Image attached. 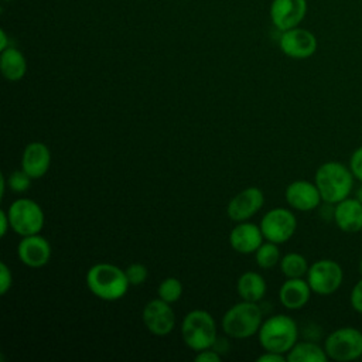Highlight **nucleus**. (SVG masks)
Returning <instances> with one entry per match:
<instances>
[{"mask_svg":"<svg viewBox=\"0 0 362 362\" xmlns=\"http://www.w3.org/2000/svg\"><path fill=\"white\" fill-rule=\"evenodd\" d=\"M354 174L349 167L339 161L322 163L314 175V182L322 202L335 205L348 198L354 189Z\"/></svg>","mask_w":362,"mask_h":362,"instance_id":"1","label":"nucleus"},{"mask_svg":"<svg viewBox=\"0 0 362 362\" xmlns=\"http://www.w3.org/2000/svg\"><path fill=\"white\" fill-rule=\"evenodd\" d=\"M89 291L105 301H116L124 297L130 284L123 269L112 263H96L85 276Z\"/></svg>","mask_w":362,"mask_h":362,"instance_id":"2","label":"nucleus"},{"mask_svg":"<svg viewBox=\"0 0 362 362\" xmlns=\"http://www.w3.org/2000/svg\"><path fill=\"white\" fill-rule=\"evenodd\" d=\"M257 338L264 351L286 355L298 339V327L291 317L276 314L262 322Z\"/></svg>","mask_w":362,"mask_h":362,"instance_id":"3","label":"nucleus"},{"mask_svg":"<svg viewBox=\"0 0 362 362\" xmlns=\"http://www.w3.org/2000/svg\"><path fill=\"white\" fill-rule=\"evenodd\" d=\"M262 322L260 307L256 303L242 300L226 310L221 320V328L230 338L245 339L257 334Z\"/></svg>","mask_w":362,"mask_h":362,"instance_id":"4","label":"nucleus"},{"mask_svg":"<svg viewBox=\"0 0 362 362\" xmlns=\"http://www.w3.org/2000/svg\"><path fill=\"white\" fill-rule=\"evenodd\" d=\"M216 322L205 310H192L185 314L181 324V337L184 344L198 352L212 348L216 342Z\"/></svg>","mask_w":362,"mask_h":362,"instance_id":"5","label":"nucleus"},{"mask_svg":"<svg viewBox=\"0 0 362 362\" xmlns=\"http://www.w3.org/2000/svg\"><path fill=\"white\" fill-rule=\"evenodd\" d=\"M328 359L349 362L362 356V331L355 327H339L324 341Z\"/></svg>","mask_w":362,"mask_h":362,"instance_id":"6","label":"nucleus"},{"mask_svg":"<svg viewBox=\"0 0 362 362\" xmlns=\"http://www.w3.org/2000/svg\"><path fill=\"white\" fill-rule=\"evenodd\" d=\"M11 229L20 236L40 233L45 223L42 208L31 198H18L7 209Z\"/></svg>","mask_w":362,"mask_h":362,"instance_id":"7","label":"nucleus"},{"mask_svg":"<svg viewBox=\"0 0 362 362\" xmlns=\"http://www.w3.org/2000/svg\"><path fill=\"white\" fill-rule=\"evenodd\" d=\"M305 277L313 293L318 296H329L341 287L344 281V270L341 264L332 259H320L308 267Z\"/></svg>","mask_w":362,"mask_h":362,"instance_id":"8","label":"nucleus"},{"mask_svg":"<svg viewBox=\"0 0 362 362\" xmlns=\"http://www.w3.org/2000/svg\"><path fill=\"white\" fill-rule=\"evenodd\" d=\"M297 229V218L287 208H273L267 211L260 221L263 238L273 243H286L293 238Z\"/></svg>","mask_w":362,"mask_h":362,"instance_id":"9","label":"nucleus"},{"mask_svg":"<svg viewBox=\"0 0 362 362\" xmlns=\"http://www.w3.org/2000/svg\"><path fill=\"white\" fill-rule=\"evenodd\" d=\"M141 320L147 331L157 337L170 334L175 327V313L171 304L158 297L144 305L141 311Z\"/></svg>","mask_w":362,"mask_h":362,"instance_id":"10","label":"nucleus"},{"mask_svg":"<svg viewBox=\"0 0 362 362\" xmlns=\"http://www.w3.org/2000/svg\"><path fill=\"white\" fill-rule=\"evenodd\" d=\"M280 49L290 58L294 59H305L314 55L317 51V38L315 35L305 28H290L281 31L279 40Z\"/></svg>","mask_w":362,"mask_h":362,"instance_id":"11","label":"nucleus"},{"mask_svg":"<svg viewBox=\"0 0 362 362\" xmlns=\"http://www.w3.org/2000/svg\"><path fill=\"white\" fill-rule=\"evenodd\" d=\"M264 195L257 187H247L238 192L228 204L226 214L233 222H245L253 218L263 206Z\"/></svg>","mask_w":362,"mask_h":362,"instance_id":"12","label":"nucleus"},{"mask_svg":"<svg viewBox=\"0 0 362 362\" xmlns=\"http://www.w3.org/2000/svg\"><path fill=\"white\" fill-rule=\"evenodd\" d=\"M51 245L40 233L21 236L17 245L18 260L31 269H40L45 266L51 259Z\"/></svg>","mask_w":362,"mask_h":362,"instance_id":"13","label":"nucleus"},{"mask_svg":"<svg viewBox=\"0 0 362 362\" xmlns=\"http://www.w3.org/2000/svg\"><path fill=\"white\" fill-rule=\"evenodd\" d=\"M284 198L290 208L300 212L313 211L322 202L315 182L307 180H296L290 182L284 191Z\"/></svg>","mask_w":362,"mask_h":362,"instance_id":"14","label":"nucleus"},{"mask_svg":"<svg viewBox=\"0 0 362 362\" xmlns=\"http://www.w3.org/2000/svg\"><path fill=\"white\" fill-rule=\"evenodd\" d=\"M305 13L307 0H273L270 7V18L280 31L298 27Z\"/></svg>","mask_w":362,"mask_h":362,"instance_id":"15","label":"nucleus"},{"mask_svg":"<svg viewBox=\"0 0 362 362\" xmlns=\"http://www.w3.org/2000/svg\"><path fill=\"white\" fill-rule=\"evenodd\" d=\"M51 165V151L41 141H31L24 147L21 156V168L33 178H41Z\"/></svg>","mask_w":362,"mask_h":362,"instance_id":"16","label":"nucleus"},{"mask_svg":"<svg viewBox=\"0 0 362 362\" xmlns=\"http://www.w3.org/2000/svg\"><path fill=\"white\" fill-rule=\"evenodd\" d=\"M332 219L335 225L345 233H356L362 230V202L358 198H345L335 204Z\"/></svg>","mask_w":362,"mask_h":362,"instance_id":"17","label":"nucleus"},{"mask_svg":"<svg viewBox=\"0 0 362 362\" xmlns=\"http://www.w3.org/2000/svg\"><path fill=\"white\" fill-rule=\"evenodd\" d=\"M263 239L260 226L249 221L236 222V226L229 233V243L232 249L242 255L255 253L263 243Z\"/></svg>","mask_w":362,"mask_h":362,"instance_id":"18","label":"nucleus"},{"mask_svg":"<svg viewBox=\"0 0 362 362\" xmlns=\"http://www.w3.org/2000/svg\"><path fill=\"white\" fill-rule=\"evenodd\" d=\"M311 293L313 290L307 279H286V281L280 286L279 300L287 310H300L307 305L311 298Z\"/></svg>","mask_w":362,"mask_h":362,"instance_id":"19","label":"nucleus"},{"mask_svg":"<svg viewBox=\"0 0 362 362\" xmlns=\"http://www.w3.org/2000/svg\"><path fill=\"white\" fill-rule=\"evenodd\" d=\"M238 294L245 301H260L267 290L264 277L257 272H245L239 276L236 283Z\"/></svg>","mask_w":362,"mask_h":362,"instance_id":"20","label":"nucleus"},{"mask_svg":"<svg viewBox=\"0 0 362 362\" xmlns=\"http://www.w3.org/2000/svg\"><path fill=\"white\" fill-rule=\"evenodd\" d=\"M0 71L1 75L10 82H17L23 79L27 72V61L23 52L13 47H8L4 51H1Z\"/></svg>","mask_w":362,"mask_h":362,"instance_id":"21","label":"nucleus"},{"mask_svg":"<svg viewBox=\"0 0 362 362\" xmlns=\"http://www.w3.org/2000/svg\"><path fill=\"white\" fill-rule=\"evenodd\" d=\"M288 362H327L328 355L324 346L315 342L301 341L296 342L294 346L286 354Z\"/></svg>","mask_w":362,"mask_h":362,"instance_id":"22","label":"nucleus"},{"mask_svg":"<svg viewBox=\"0 0 362 362\" xmlns=\"http://www.w3.org/2000/svg\"><path fill=\"white\" fill-rule=\"evenodd\" d=\"M280 270L286 279H297L307 276L308 262L307 259L296 252H290L280 259Z\"/></svg>","mask_w":362,"mask_h":362,"instance_id":"23","label":"nucleus"},{"mask_svg":"<svg viewBox=\"0 0 362 362\" xmlns=\"http://www.w3.org/2000/svg\"><path fill=\"white\" fill-rule=\"evenodd\" d=\"M280 250H279V246L277 243H273V242H263L257 250L255 252V260H256V264L262 269H272L274 267L277 263H280Z\"/></svg>","mask_w":362,"mask_h":362,"instance_id":"24","label":"nucleus"},{"mask_svg":"<svg viewBox=\"0 0 362 362\" xmlns=\"http://www.w3.org/2000/svg\"><path fill=\"white\" fill-rule=\"evenodd\" d=\"M158 298L164 300L165 303H175L182 296V283L177 277H165L157 287Z\"/></svg>","mask_w":362,"mask_h":362,"instance_id":"25","label":"nucleus"},{"mask_svg":"<svg viewBox=\"0 0 362 362\" xmlns=\"http://www.w3.org/2000/svg\"><path fill=\"white\" fill-rule=\"evenodd\" d=\"M31 177L23 170H16L13 171L8 177H7V187L16 192V194H21L25 192L30 187H31Z\"/></svg>","mask_w":362,"mask_h":362,"instance_id":"26","label":"nucleus"},{"mask_svg":"<svg viewBox=\"0 0 362 362\" xmlns=\"http://www.w3.org/2000/svg\"><path fill=\"white\" fill-rule=\"evenodd\" d=\"M130 286H140L148 277V270L143 263H132L124 270Z\"/></svg>","mask_w":362,"mask_h":362,"instance_id":"27","label":"nucleus"},{"mask_svg":"<svg viewBox=\"0 0 362 362\" xmlns=\"http://www.w3.org/2000/svg\"><path fill=\"white\" fill-rule=\"evenodd\" d=\"M349 168H351L354 177L362 182V146H359L356 150H354V153L349 158Z\"/></svg>","mask_w":362,"mask_h":362,"instance_id":"28","label":"nucleus"},{"mask_svg":"<svg viewBox=\"0 0 362 362\" xmlns=\"http://www.w3.org/2000/svg\"><path fill=\"white\" fill-rule=\"evenodd\" d=\"M13 286V274L8 266L1 262L0 263V294L4 296Z\"/></svg>","mask_w":362,"mask_h":362,"instance_id":"29","label":"nucleus"},{"mask_svg":"<svg viewBox=\"0 0 362 362\" xmlns=\"http://www.w3.org/2000/svg\"><path fill=\"white\" fill-rule=\"evenodd\" d=\"M349 301H351V307H352L356 313L362 314V277H361V280H358V281L355 283V286L352 287L351 296H349Z\"/></svg>","mask_w":362,"mask_h":362,"instance_id":"30","label":"nucleus"},{"mask_svg":"<svg viewBox=\"0 0 362 362\" xmlns=\"http://www.w3.org/2000/svg\"><path fill=\"white\" fill-rule=\"evenodd\" d=\"M195 361L197 362H221L222 356L219 355L218 351H214L212 348L204 349V351H198L195 355Z\"/></svg>","mask_w":362,"mask_h":362,"instance_id":"31","label":"nucleus"},{"mask_svg":"<svg viewBox=\"0 0 362 362\" xmlns=\"http://www.w3.org/2000/svg\"><path fill=\"white\" fill-rule=\"evenodd\" d=\"M257 362H284L287 361L286 356L283 354H279V352H270V351H266L263 355H259L256 358Z\"/></svg>","mask_w":362,"mask_h":362,"instance_id":"32","label":"nucleus"},{"mask_svg":"<svg viewBox=\"0 0 362 362\" xmlns=\"http://www.w3.org/2000/svg\"><path fill=\"white\" fill-rule=\"evenodd\" d=\"M8 229H11V225H10L7 211H0V235H1V238H4L7 235Z\"/></svg>","mask_w":362,"mask_h":362,"instance_id":"33","label":"nucleus"},{"mask_svg":"<svg viewBox=\"0 0 362 362\" xmlns=\"http://www.w3.org/2000/svg\"><path fill=\"white\" fill-rule=\"evenodd\" d=\"M6 48H8V47H7V35H6L4 30H1V31H0V49L4 51Z\"/></svg>","mask_w":362,"mask_h":362,"instance_id":"34","label":"nucleus"},{"mask_svg":"<svg viewBox=\"0 0 362 362\" xmlns=\"http://www.w3.org/2000/svg\"><path fill=\"white\" fill-rule=\"evenodd\" d=\"M6 185H7V178L1 174L0 175V195L1 197L6 194Z\"/></svg>","mask_w":362,"mask_h":362,"instance_id":"35","label":"nucleus"},{"mask_svg":"<svg viewBox=\"0 0 362 362\" xmlns=\"http://www.w3.org/2000/svg\"><path fill=\"white\" fill-rule=\"evenodd\" d=\"M356 198H358V199L362 202V187L359 188V191H358V194H356Z\"/></svg>","mask_w":362,"mask_h":362,"instance_id":"36","label":"nucleus"},{"mask_svg":"<svg viewBox=\"0 0 362 362\" xmlns=\"http://www.w3.org/2000/svg\"><path fill=\"white\" fill-rule=\"evenodd\" d=\"M358 269H359V273L362 274V259H361V262H359V266H358Z\"/></svg>","mask_w":362,"mask_h":362,"instance_id":"37","label":"nucleus"}]
</instances>
